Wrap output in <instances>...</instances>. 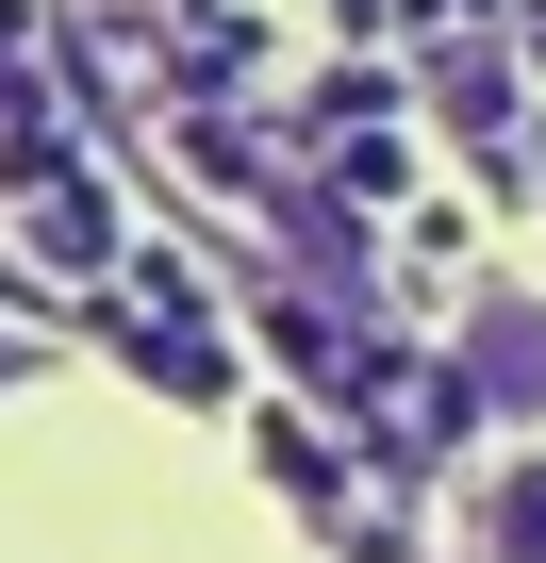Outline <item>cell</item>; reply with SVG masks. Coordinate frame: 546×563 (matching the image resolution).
Masks as SVG:
<instances>
[{
  "mask_svg": "<svg viewBox=\"0 0 546 563\" xmlns=\"http://www.w3.org/2000/svg\"><path fill=\"white\" fill-rule=\"evenodd\" d=\"M480 563H546V448L480 481Z\"/></svg>",
  "mask_w": 546,
  "mask_h": 563,
  "instance_id": "7a4b0ae2",
  "label": "cell"
},
{
  "mask_svg": "<svg viewBox=\"0 0 546 563\" xmlns=\"http://www.w3.org/2000/svg\"><path fill=\"white\" fill-rule=\"evenodd\" d=\"M464 398H497V415L546 398V316H530V299H497V316L464 332Z\"/></svg>",
  "mask_w": 546,
  "mask_h": 563,
  "instance_id": "6da1fadb",
  "label": "cell"
}]
</instances>
